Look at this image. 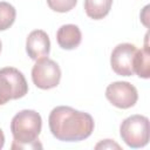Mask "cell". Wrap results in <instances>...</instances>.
I'll return each instance as SVG.
<instances>
[{
  "label": "cell",
  "mask_w": 150,
  "mask_h": 150,
  "mask_svg": "<svg viewBox=\"0 0 150 150\" xmlns=\"http://www.w3.org/2000/svg\"><path fill=\"white\" fill-rule=\"evenodd\" d=\"M134 73H136L142 79L150 77V53L148 47V34L144 48L137 50L134 57Z\"/></svg>",
  "instance_id": "30bf717a"
},
{
  "label": "cell",
  "mask_w": 150,
  "mask_h": 150,
  "mask_svg": "<svg viewBox=\"0 0 150 150\" xmlns=\"http://www.w3.org/2000/svg\"><path fill=\"white\" fill-rule=\"evenodd\" d=\"M82 40V34L76 25L68 23L63 25L57 29L56 41L62 49L71 50L80 46Z\"/></svg>",
  "instance_id": "9c48e42d"
},
{
  "label": "cell",
  "mask_w": 150,
  "mask_h": 150,
  "mask_svg": "<svg viewBox=\"0 0 150 150\" xmlns=\"http://www.w3.org/2000/svg\"><path fill=\"white\" fill-rule=\"evenodd\" d=\"M107 100L120 109H128L136 104L138 93L135 86L127 81H116L110 83L105 89Z\"/></svg>",
  "instance_id": "8992f818"
},
{
  "label": "cell",
  "mask_w": 150,
  "mask_h": 150,
  "mask_svg": "<svg viewBox=\"0 0 150 150\" xmlns=\"http://www.w3.org/2000/svg\"><path fill=\"white\" fill-rule=\"evenodd\" d=\"M26 52L32 60L47 57L50 52V40L42 29H35L29 33L26 40Z\"/></svg>",
  "instance_id": "ba28073f"
},
{
  "label": "cell",
  "mask_w": 150,
  "mask_h": 150,
  "mask_svg": "<svg viewBox=\"0 0 150 150\" xmlns=\"http://www.w3.org/2000/svg\"><path fill=\"white\" fill-rule=\"evenodd\" d=\"M28 93V84L23 74L14 67L0 69V105L11 100L23 97Z\"/></svg>",
  "instance_id": "277c9868"
},
{
  "label": "cell",
  "mask_w": 150,
  "mask_h": 150,
  "mask_svg": "<svg viewBox=\"0 0 150 150\" xmlns=\"http://www.w3.org/2000/svg\"><path fill=\"white\" fill-rule=\"evenodd\" d=\"M137 48L131 43H120L117 45L110 56V64L112 70L121 76L134 75V57L136 55Z\"/></svg>",
  "instance_id": "52a82bcc"
},
{
  "label": "cell",
  "mask_w": 150,
  "mask_h": 150,
  "mask_svg": "<svg viewBox=\"0 0 150 150\" xmlns=\"http://www.w3.org/2000/svg\"><path fill=\"white\" fill-rule=\"evenodd\" d=\"M111 5L112 0H84V11L90 19L101 20L109 14Z\"/></svg>",
  "instance_id": "8fae6325"
},
{
  "label": "cell",
  "mask_w": 150,
  "mask_h": 150,
  "mask_svg": "<svg viewBox=\"0 0 150 150\" xmlns=\"http://www.w3.org/2000/svg\"><path fill=\"white\" fill-rule=\"evenodd\" d=\"M33 83L40 89H52L57 87L61 80V69L59 64L48 57L36 60L32 68Z\"/></svg>",
  "instance_id": "5b68a950"
},
{
  "label": "cell",
  "mask_w": 150,
  "mask_h": 150,
  "mask_svg": "<svg viewBox=\"0 0 150 150\" xmlns=\"http://www.w3.org/2000/svg\"><path fill=\"white\" fill-rule=\"evenodd\" d=\"M1 48H2V45H1V41H0V53H1Z\"/></svg>",
  "instance_id": "2e32d148"
},
{
  "label": "cell",
  "mask_w": 150,
  "mask_h": 150,
  "mask_svg": "<svg viewBox=\"0 0 150 150\" xmlns=\"http://www.w3.org/2000/svg\"><path fill=\"white\" fill-rule=\"evenodd\" d=\"M95 148H96V149H100V148H103V149H108V148H110V149H112V148L121 149V146H120L118 144H116L115 142H112L111 139H104V141L100 142L98 144H96Z\"/></svg>",
  "instance_id": "5bb4252c"
},
{
  "label": "cell",
  "mask_w": 150,
  "mask_h": 150,
  "mask_svg": "<svg viewBox=\"0 0 150 150\" xmlns=\"http://www.w3.org/2000/svg\"><path fill=\"white\" fill-rule=\"evenodd\" d=\"M77 0H47L50 9L57 13H66L76 6Z\"/></svg>",
  "instance_id": "4fadbf2b"
},
{
  "label": "cell",
  "mask_w": 150,
  "mask_h": 150,
  "mask_svg": "<svg viewBox=\"0 0 150 150\" xmlns=\"http://www.w3.org/2000/svg\"><path fill=\"white\" fill-rule=\"evenodd\" d=\"M120 135L122 141L132 149L145 146L150 135L149 118L143 115H131L127 117L121 123Z\"/></svg>",
  "instance_id": "3957f363"
},
{
  "label": "cell",
  "mask_w": 150,
  "mask_h": 150,
  "mask_svg": "<svg viewBox=\"0 0 150 150\" xmlns=\"http://www.w3.org/2000/svg\"><path fill=\"white\" fill-rule=\"evenodd\" d=\"M42 129V118L35 110L25 109L14 115L11 131L14 138L12 149H41L39 135Z\"/></svg>",
  "instance_id": "7a4b0ae2"
},
{
  "label": "cell",
  "mask_w": 150,
  "mask_h": 150,
  "mask_svg": "<svg viewBox=\"0 0 150 150\" xmlns=\"http://www.w3.org/2000/svg\"><path fill=\"white\" fill-rule=\"evenodd\" d=\"M52 135L62 142H79L88 138L94 131V118L84 111L68 105L55 107L48 117Z\"/></svg>",
  "instance_id": "6da1fadb"
},
{
  "label": "cell",
  "mask_w": 150,
  "mask_h": 150,
  "mask_svg": "<svg viewBox=\"0 0 150 150\" xmlns=\"http://www.w3.org/2000/svg\"><path fill=\"white\" fill-rule=\"evenodd\" d=\"M4 144H5V135H4L2 130L0 129V149H2Z\"/></svg>",
  "instance_id": "9a60e30c"
},
{
  "label": "cell",
  "mask_w": 150,
  "mask_h": 150,
  "mask_svg": "<svg viewBox=\"0 0 150 150\" xmlns=\"http://www.w3.org/2000/svg\"><path fill=\"white\" fill-rule=\"evenodd\" d=\"M16 11L6 1H0V30L8 29L15 21Z\"/></svg>",
  "instance_id": "7c38bea8"
}]
</instances>
